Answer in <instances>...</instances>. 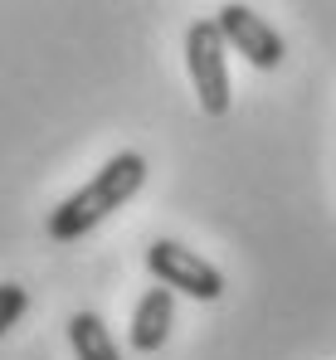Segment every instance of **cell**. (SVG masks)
Returning a JSON list of instances; mask_svg holds the SVG:
<instances>
[{"mask_svg":"<svg viewBox=\"0 0 336 360\" xmlns=\"http://www.w3.org/2000/svg\"><path fill=\"white\" fill-rule=\"evenodd\" d=\"M142 185H147V156L142 151H117L83 190H73L63 205L49 210V239L54 243L83 239L88 229H98L108 219L112 210H122Z\"/></svg>","mask_w":336,"mask_h":360,"instance_id":"6da1fadb","label":"cell"},{"mask_svg":"<svg viewBox=\"0 0 336 360\" xmlns=\"http://www.w3.org/2000/svg\"><path fill=\"white\" fill-rule=\"evenodd\" d=\"M185 68H190V83H195L205 117H224L234 93H229V44H224L215 20H195L185 30Z\"/></svg>","mask_w":336,"mask_h":360,"instance_id":"7a4b0ae2","label":"cell"},{"mask_svg":"<svg viewBox=\"0 0 336 360\" xmlns=\"http://www.w3.org/2000/svg\"><path fill=\"white\" fill-rule=\"evenodd\" d=\"M147 268H151V278L166 288L170 297L180 292V297H195V302H220L224 297V273L210 263V258H200L195 248H185V243L175 239H156L147 248Z\"/></svg>","mask_w":336,"mask_h":360,"instance_id":"3957f363","label":"cell"},{"mask_svg":"<svg viewBox=\"0 0 336 360\" xmlns=\"http://www.w3.org/2000/svg\"><path fill=\"white\" fill-rule=\"evenodd\" d=\"M215 25H220L224 44L229 49H239L244 59L254 63V68H278L282 54H287V44H282V34L254 10V5H220V15H215Z\"/></svg>","mask_w":336,"mask_h":360,"instance_id":"277c9868","label":"cell"},{"mask_svg":"<svg viewBox=\"0 0 336 360\" xmlns=\"http://www.w3.org/2000/svg\"><path fill=\"white\" fill-rule=\"evenodd\" d=\"M170 326H175V297H170L166 288H151V292H142V302L132 307L127 341H132V351L156 356V351L170 341Z\"/></svg>","mask_w":336,"mask_h":360,"instance_id":"5b68a950","label":"cell"},{"mask_svg":"<svg viewBox=\"0 0 336 360\" xmlns=\"http://www.w3.org/2000/svg\"><path fill=\"white\" fill-rule=\"evenodd\" d=\"M68 346L78 360H122V346L112 341L98 311H73L68 316Z\"/></svg>","mask_w":336,"mask_h":360,"instance_id":"8992f818","label":"cell"},{"mask_svg":"<svg viewBox=\"0 0 336 360\" xmlns=\"http://www.w3.org/2000/svg\"><path fill=\"white\" fill-rule=\"evenodd\" d=\"M25 307H30V292L20 283H0V336L25 316Z\"/></svg>","mask_w":336,"mask_h":360,"instance_id":"52a82bcc","label":"cell"}]
</instances>
